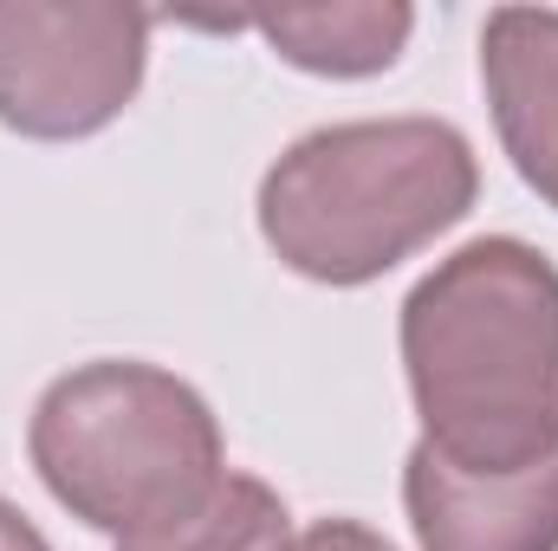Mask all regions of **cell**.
Instances as JSON below:
<instances>
[{
    "instance_id": "obj_1",
    "label": "cell",
    "mask_w": 558,
    "mask_h": 551,
    "mask_svg": "<svg viewBox=\"0 0 558 551\" xmlns=\"http://www.w3.org/2000/svg\"><path fill=\"white\" fill-rule=\"evenodd\" d=\"M403 377L422 448L461 474L558 454V267L520 234H481L410 285Z\"/></svg>"
},
{
    "instance_id": "obj_2",
    "label": "cell",
    "mask_w": 558,
    "mask_h": 551,
    "mask_svg": "<svg viewBox=\"0 0 558 551\" xmlns=\"http://www.w3.org/2000/svg\"><path fill=\"white\" fill-rule=\"evenodd\" d=\"M474 195V143L448 118H351L279 149L260 175L254 221L286 273L371 285L468 221Z\"/></svg>"
},
{
    "instance_id": "obj_3",
    "label": "cell",
    "mask_w": 558,
    "mask_h": 551,
    "mask_svg": "<svg viewBox=\"0 0 558 551\" xmlns=\"http://www.w3.org/2000/svg\"><path fill=\"white\" fill-rule=\"evenodd\" d=\"M26 454L46 493L118 546L182 526L228 480V441L208 396L137 357L52 377L26 421Z\"/></svg>"
},
{
    "instance_id": "obj_4",
    "label": "cell",
    "mask_w": 558,
    "mask_h": 551,
    "mask_svg": "<svg viewBox=\"0 0 558 551\" xmlns=\"http://www.w3.org/2000/svg\"><path fill=\"white\" fill-rule=\"evenodd\" d=\"M156 13L124 0H0V124L33 143H78L143 91Z\"/></svg>"
},
{
    "instance_id": "obj_5",
    "label": "cell",
    "mask_w": 558,
    "mask_h": 551,
    "mask_svg": "<svg viewBox=\"0 0 558 551\" xmlns=\"http://www.w3.org/2000/svg\"><path fill=\"white\" fill-rule=\"evenodd\" d=\"M403 513L422 551H558V454L520 474H461L416 441Z\"/></svg>"
},
{
    "instance_id": "obj_6",
    "label": "cell",
    "mask_w": 558,
    "mask_h": 551,
    "mask_svg": "<svg viewBox=\"0 0 558 551\" xmlns=\"http://www.w3.org/2000/svg\"><path fill=\"white\" fill-rule=\"evenodd\" d=\"M481 85L520 182L558 208V7H494L481 26Z\"/></svg>"
},
{
    "instance_id": "obj_7",
    "label": "cell",
    "mask_w": 558,
    "mask_h": 551,
    "mask_svg": "<svg viewBox=\"0 0 558 551\" xmlns=\"http://www.w3.org/2000/svg\"><path fill=\"white\" fill-rule=\"evenodd\" d=\"M241 33H260L286 65L318 78H377L403 59L416 13L403 0H299V7H254Z\"/></svg>"
},
{
    "instance_id": "obj_8",
    "label": "cell",
    "mask_w": 558,
    "mask_h": 551,
    "mask_svg": "<svg viewBox=\"0 0 558 551\" xmlns=\"http://www.w3.org/2000/svg\"><path fill=\"white\" fill-rule=\"evenodd\" d=\"M286 539H292L286 500L267 480H254V474H228L202 513H189L169 532L131 539V546H118V551H279Z\"/></svg>"
},
{
    "instance_id": "obj_9",
    "label": "cell",
    "mask_w": 558,
    "mask_h": 551,
    "mask_svg": "<svg viewBox=\"0 0 558 551\" xmlns=\"http://www.w3.org/2000/svg\"><path fill=\"white\" fill-rule=\"evenodd\" d=\"M279 551H397L384 532H371L364 519H318L305 532H292Z\"/></svg>"
},
{
    "instance_id": "obj_10",
    "label": "cell",
    "mask_w": 558,
    "mask_h": 551,
    "mask_svg": "<svg viewBox=\"0 0 558 551\" xmlns=\"http://www.w3.org/2000/svg\"><path fill=\"white\" fill-rule=\"evenodd\" d=\"M0 551H52V539H46L13 500H0Z\"/></svg>"
}]
</instances>
